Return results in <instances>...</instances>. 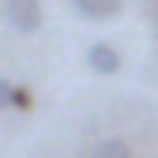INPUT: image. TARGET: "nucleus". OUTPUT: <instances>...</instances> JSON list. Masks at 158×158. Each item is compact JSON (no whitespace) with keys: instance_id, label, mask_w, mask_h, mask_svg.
<instances>
[{"instance_id":"f257e3e1","label":"nucleus","mask_w":158,"mask_h":158,"mask_svg":"<svg viewBox=\"0 0 158 158\" xmlns=\"http://www.w3.org/2000/svg\"><path fill=\"white\" fill-rule=\"evenodd\" d=\"M4 19L19 34L42 30V0H4Z\"/></svg>"},{"instance_id":"f03ea898","label":"nucleus","mask_w":158,"mask_h":158,"mask_svg":"<svg viewBox=\"0 0 158 158\" xmlns=\"http://www.w3.org/2000/svg\"><path fill=\"white\" fill-rule=\"evenodd\" d=\"M87 68L94 75H117L121 72V53H117L109 42H94L87 49Z\"/></svg>"},{"instance_id":"7ed1b4c3","label":"nucleus","mask_w":158,"mask_h":158,"mask_svg":"<svg viewBox=\"0 0 158 158\" xmlns=\"http://www.w3.org/2000/svg\"><path fill=\"white\" fill-rule=\"evenodd\" d=\"M72 8L83 19H90V23H109V19L121 15L124 0H72Z\"/></svg>"},{"instance_id":"20e7f679","label":"nucleus","mask_w":158,"mask_h":158,"mask_svg":"<svg viewBox=\"0 0 158 158\" xmlns=\"http://www.w3.org/2000/svg\"><path fill=\"white\" fill-rule=\"evenodd\" d=\"M90 158H132V151H128V143H124V139H117V135H109V139L94 143Z\"/></svg>"},{"instance_id":"39448f33","label":"nucleus","mask_w":158,"mask_h":158,"mask_svg":"<svg viewBox=\"0 0 158 158\" xmlns=\"http://www.w3.org/2000/svg\"><path fill=\"white\" fill-rule=\"evenodd\" d=\"M11 106H15V109H27V106H30V94L19 90V87H11Z\"/></svg>"},{"instance_id":"423d86ee","label":"nucleus","mask_w":158,"mask_h":158,"mask_svg":"<svg viewBox=\"0 0 158 158\" xmlns=\"http://www.w3.org/2000/svg\"><path fill=\"white\" fill-rule=\"evenodd\" d=\"M8 106H11V83L0 75V109H8Z\"/></svg>"}]
</instances>
